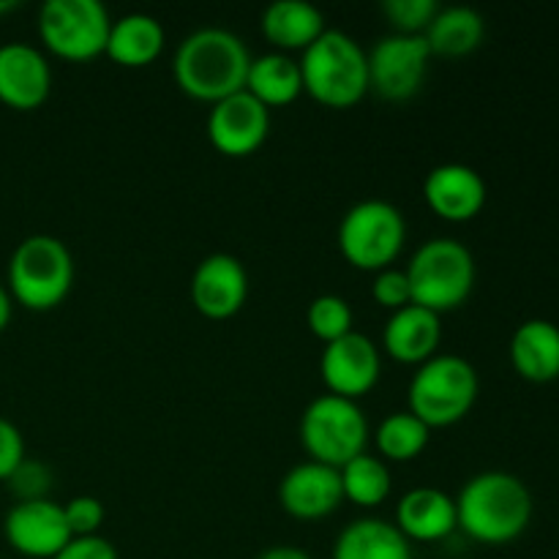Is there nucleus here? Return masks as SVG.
I'll use <instances>...</instances> for the list:
<instances>
[{
	"mask_svg": "<svg viewBox=\"0 0 559 559\" xmlns=\"http://www.w3.org/2000/svg\"><path fill=\"white\" fill-rule=\"evenodd\" d=\"M306 322H309V331L325 344L336 342V338L355 331L353 306H349L347 298L333 293L317 295V298L311 300L309 311H306Z\"/></svg>",
	"mask_w": 559,
	"mask_h": 559,
	"instance_id": "obj_28",
	"label": "nucleus"
},
{
	"mask_svg": "<svg viewBox=\"0 0 559 559\" xmlns=\"http://www.w3.org/2000/svg\"><path fill=\"white\" fill-rule=\"evenodd\" d=\"M3 535L11 549L31 559H52L69 544L71 535L66 524L63 506L47 500L14 502L3 519Z\"/></svg>",
	"mask_w": 559,
	"mask_h": 559,
	"instance_id": "obj_13",
	"label": "nucleus"
},
{
	"mask_svg": "<svg viewBox=\"0 0 559 559\" xmlns=\"http://www.w3.org/2000/svg\"><path fill=\"white\" fill-rule=\"evenodd\" d=\"M246 91L257 102L265 104L267 109L287 107L304 93V76H300L298 60L284 52H265L260 58H251Z\"/></svg>",
	"mask_w": 559,
	"mask_h": 559,
	"instance_id": "obj_25",
	"label": "nucleus"
},
{
	"mask_svg": "<svg viewBox=\"0 0 559 559\" xmlns=\"http://www.w3.org/2000/svg\"><path fill=\"white\" fill-rule=\"evenodd\" d=\"M437 11H440L437 0H385L382 3V14L391 20L396 33H407V36H424Z\"/></svg>",
	"mask_w": 559,
	"mask_h": 559,
	"instance_id": "obj_29",
	"label": "nucleus"
},
{
	"mask_svg": "<svg viewBox=\"0 0 559 559\" xmlns=\"http://www.w3.org/2000/svg\"><path fill=\"white\" fill-rule=\"evenodd\" d=\"M304 91L331 109L355 107L369 91V55L344 31L328 27L300 52Z\"/></svg>",
	"mask_w": 559,
	"mask_h": 559,
	"instance_id": "obj_3",
	"label": "nucleus"
},
{
	"mask_svg": "<svg viewBox=\"0 0 559 559\" xmlns=\"http://www.w3.org/2000/svg\"><path fill=\"white\" fill-rule=\"evenodd\" d=\"M249 298V273L227 251L207 254L191 273V304L207 320H229Z\"/></svg>",
	"mask_w": 559,
	"mask_h": 559,
	"instance_id": "obj_14",
	"label": "nucleus"
},
{
	"mask_svg": "<svg viewBox=\"0 0 559 559\" xmlns=\"http://www.w3.org/2000/svg\"><path fill=\"white\" fill-rule=\"evenodd\" d=\"M5 484H9L16 502L47 500L49 489H52V473H49V467L44 462H33V459L25 456V462L11 473V478Z\"/></svg>",
	"mask_w": 559,
	"mask_h": 559,
	"instance_id": "obj_30",
	"label": "nucleus"
},
{
	"mask_svg": "<svg viewBox=\"0 0 559 559\" xmlns=\"http://www.w3.org/2000/svg\"><path fill=\"white\" fill-rule=\"evenodd\" d=\"M257 559H314L309 551L298 549V546H271V549L262 551Z\"/></svg>",
	"mask_w": 559,
	"mask_h": 559,
	"instance_id": "obj_35",
	"label": "nucleus"
},
{
	"mask_svg": "<svg viewBox=\"0 0 559 559\" xmlns=\"http://www.w3.org/2000/svg\"><path fill=\"white\" fill-rule=\"evenodd\" d=\"M52 559H118V551L102 535H87V538H71Z\"/></svg>",
	"mask_w": 559,
	"mask_h": 559,
	"instance_id": "obj_34",
	"label": "nucleus"
},
{
	"mask_svg": "<svg viewBox=\"0 0 559 559\" xmlns=\"http://www.w3.org/2000/svg\"><path fill=\"white\" fill-rule=\"evenodd\" d=\"M382 358L377 344L364 333L353 331L336 342L325 344L320 358V374L328 393L358 402L380 380Z\"/></svg>",
	"mask_w": 559,
	"mask_h": 559,
	"instance_id": "obj_12",
	"label": "nucleus"
},
{
	"mask_svg": "<svg viewBox=\"0 0 559 559\" xmlns=\"http://www.w3.org/2000/svg\"><path fill=\"white\" fill-rule=\"evenodd\" d=\"M431 429L407 409V413H391L374 431L377 451L388 462H413L429 445Z\"/></svg>",
	"mask_w": 559,
	"mask_h": 559,
	"instance_id": "obj_27",
	"label": "nucleus"
},
{
	"mask_svg": "<svg viewBox=\"0 0 559 559\" xmlns=\"http://www.w3.org/2000/svg\"><path fill=\"white\" fill-rule=\"evenodd\" d=\"M480 380L462 355H435L418 366L409 382V413L429 429H445L469 415L478 402Z\"/></svg>",
	"mask_w": 559,
	"mask_h": 559,
	"instance_id": "obj_6",
	"label": "nucleus"
},
{
	"mask_svg": "<svg viewBox=\"0 0 559 559\" xmlns=\"http://www.w3.org/2000/svg\"><path fill=\"white\" fill-rule=\"evenodd\" d=\"M442 338V320L418 304L391 311L382 328V347L399 364H426L435 358Z\"/></svg>",
	"mask_w": 559,
	"mask_h": 559,
	"instance_id": "obj_19",
	"label": "nucleus"
},
{
	"mask_svg": "<svg viewBox=\"0 0 559 559\" xmlns=\"http://www.w3.org/2000/svg\"><path fill=\"white\" fill-rule=\"evenodd\" d=\"M52 91V69L47 55L27 41L0 44V102L20 112H31L47 102Z\"/></svg>",
	"mask_w": 559,
	"mask_h": 559,
	"instance_id": "obj_15",
	"label": "nucleus"
},
{
	"mask_svg": "<svg viewBox=\"0 0 559 559\" xmlns=\"http://www.w3.org/2000/svg\"><path fill=\"white\" fill-rule=\"evenodd\" d=\"M22 462H25V437L9 418H0V480H9Z\"/></svg>",
	"mask_w": 559,
	"mask_h": 559,
	"instance_id": "obj_33",
	"label": "nucleus"
},
{
	"mask_svg": "<svg viewBox=\"0 0 559 559\" xmlns=\"http://www.w3.org/2000/svg\"><path fill=\"white\" fill-rule=\"evenodd\" d=\"M459 530L486 546L516 540L533 522V495L522 478L502 469L478 473L456 497Z\"/></svg>",
	"mask_w": 559,
	"mask_h": 559,
	"instance_id": "obj_2",
	"label": "nucleus"
},
{
	"mask_svg": "<svg viewBox=\"0 0 559 559\" xmlns=\"http://www.w3.org/2000/svg\"><path fill=\"white\" fill-rule=\"evenodd\" d=\"M11 314H14V298H11L9 287H3V284H0V333L9 328Z\"/></svg>",
	"mask_w": 559,
	"mask_h": 559,
	"instance_id": "obj_36",
	"label": "nucleus"
},
{
	"mask_svg": "<svg viewBox=\"0 0 559 559\" xmlns=\"http://www.w3.org/2000/svg\"><path fill=\"white\" fill-rule=\"evenodd\" d=\"M371 295H374L377 304L388 311H399L404 306L413 304V293H409V278L407 273L399 271V267H385L374 276L371 284Z\"/></svg>",
	"mask_w": 559,
	"mask_h": 559,
	"instance_id": "obj_32",
	"label": "nucleus"
},
{
	"mask_svg": "<svg viewBox=\"0 0 559 559\" xmlns=\"http://www.w3.org/2000/svg\"><path fill=\"white\" fill-rule=\"evenodd\" d=\"M369 55V91L388 102L413 98L429 74L431 49L424 36L391 33L371 47Z\"/></svg>",
	"mask_w": 559,
	"mask_h": 559,
	"instance_id": "obj_10",
	"label": "nucleus"
},
{
	"mask_svg": "<svg viewBox=\"0 0 559 559\" xmlns=\"http://www.w3.org/2000/svg\"><path fill=\"white\" fill-rule=\"evenodd\" d=\"M393 524L409 544L413 540H418V544L445 540L453 530H459L456 500L442 489L418 486L399 500Z\"/></svg>",
	"mask_w": 559,
	"mask_h": 559,
	"instance_id": "obj_18",
	"label": "nucleus"
},
{
	"mask_svg": "<svg viewBox=\"0 0 559 559\" xmlns=\"http://www.w3.org/2000/svg\"><path fill=\"white\" fill-rule=\"evenodd\" d=\"M486 180L469 164L448 162L431 169L424 180V200L445 222H469L486 205Z\"/></svg>",
	"mask_w": 559,
	"mask_h": 559,
	"instance_id": "obj_17",
	"label": "nucleus"
},
{
	"mask_svg": "<svg viewBox=\"0 0 559 559\" xmlns=\"http://www.w3.org/2000/svg\"><path fill=\"white\" fill-rule=\"evenodd\" d=\"M333 559H413V544L385 519H355L338 533Z\"/></svg>",
	"mask_w": 559,
	"mask_h": 559,
	"instance_id": "obj_23",
	"label": "nucleus"
},
{
	"mask_svg": "<svg viewBox=\"0 0 559 559\" xmlns=\"http://www.w3.org/2000/svg\"><path fill=\"white\" fill-rule=\"evenodd\" d=\"M484 16H480V11L469 9V5L440 9L424 31L431 55H442V58H462V55L475 52L484 44Z\"/></svg>",
	"mask_w": 559,
	"mask_h": 559,
	"instance_id": "obj_24",
	"label": "nucleus"
},
{
	"mask_svg": "<svg viewBox=\"0 0 559 559\" xmlns=\"http://www.w3.org/2000/svg\"><path fill=\"white\" fill-rule=\"evenodd\" d=\"M267 131H271V109L257 102L249 91L222 98L207 115V140L224 156H251L267 140Z\"/></svg>",
	"mask_w": 559,
	"mask_h": 559,
	"instance_id": "obj_11",
	"label": "nucleus"
},
{
	"mask_svg": "<svg viewBox=\"0 0 559 559\" xmlns=\"http://www.w3.org/2000/svg\"><path fill=\"white\" fill-rule=\"evenodd\" d=\"M66 524H69L71 535L74 538H87V535H98L104 519H107V511H104L102 500L91 495H80L74 500H69L63 506Z\"/></svg>",
	"mask_w": 559,
	"mask_h": 559,
	"instance_id": "obj_31",
	"label": "nucleus"
},
{
	"mask_svg": "<svg viewBox=\"0 0 559 559\" xmlns=\"http://www.w3.org/2000/svg\"><path fill=\"white\" fill-rule=\"evenodd\" d=\"M338 473H342L344 500L355 502L358 508H377L391 495V469L385 459L360 453Z\"/></svg>",
	"mask_w": 559,
	"mask_h": 559,
	"instance_id": "obj_26",
	"label": "nucleus"
},
{
	"mask_svg": "<svg viewBox=\"0 0 559 559\" xmlns=\"http://www.w3.org/2000/svg\"><path fill=\"white\" fill-rule=\"evenodd\" d=\"M249 66L251 52L243 38L224 27H200L175 49L173 74L186 96L216 104L246 91Z\"/></svg>",
	"mask_w": 559,
	"mask_h": 559,
	"instance_id": "obj_1",
	"label": "nucleus"
},
{
	"mask_svg": "<svg viewBox=\"0 0 559 559\" xmlns=\"http://www.w3.org/2000/svg\"><path fill=\"white\" fill-rule=\"evenodd\" d=\"M74 284V257L55 235H31L9 260V293L31 311L63 304Z\"/></svg>",
	"mask_w": 559,
	"mask_h": 559,
	"instance_id": "obj_5",
	"label": "nucleus"
},
{
	"mask_svg": "<svg viewBox=\"0 0 559 559\" xmlns=\"http://www.w3.org/2000/svg\"><path fill=\"white\" fill-rule=\"evenodd\" d=\"M109 11L98 0H47L38 11L44 47L63 60H93L104 55Z\"/></svg>",
	"mask_w": 559,
	"mask_h": 559,
	"instance_id": "obj_9",
	"label": "nucleus"
},
{
	"mask_svg": "<svg viewBox=\"0 0 559 559\" xmlns=\"http://www.w3.org/2000/svg\"><path fill=\"white\" fill-rule=\"evenodd\" d=\"M164 41H167V33H164L162 22L151 14L134 11V14L112 20L104 55L126 69H140L162 55Z\"/></svg>",
	"mask_w": 559,
	"mask_h": 559,
	"instance_id": "obj_22",
	"label": "nucleus"
},
{
	"mask_svg": "<svg viewBox=\"0 0 559 559\" xmlns=\"http://www.w3.org/2000/svg\"><path fill=\"white\" fill-rule=\"evenodd\" d=\"M407 243V222L388 200H364L344 213L338 224V249L358 271H385Z\"/></svg>",
	"mask_w": 559,
	"mask_h": 559,
	"instance_id": "obj_8",
	"label": "nucleus"
},
{
	"mask_svg": "<svg viewBox=\"0 0 559 559\" xmlns=\"http://www.w3.org/2000/svg\"><path fill=\"white\" fill-rule=\"evenodd\" d=\"M511 364L527 382L559 377V328L551 320H527L511 336Z\"/></svg>",
	"mask_w": 559,
	"mask_h": 559,
	"instance_id": "obj_20",
	"label": "nucleus"
},
{
	"mask_svg": "<svg viewBox=\"0 0 559 559\" xmlns=\"http://www.w3.org/2000/svg\"><path fill=\"white\" fill-rule=\"evenodd\" d=\"M325 31V14L309 0H276L262 14L265 38L287 52H304Z\"/></svg>",
	"mask_w": 559,
	"mask_h": 559,
	"instance_id": "obj_21",
	"label": "nucleus"
},
{
	"mask_svg": "<svg viewBox=\"0 0 559 559\" xmlns=\"http://www.w3.org/2000/svg\"><path fill=\"white\" fill-rule=\"evenodd\" d=\"M342 473L320 462H300L278 484V502L300 522L325 519L342 506Z\"/></svg>",
	"mask_w": 559,
	"mask_h": 559,
	"instance_id": "obj_16",
	"label": "nucleus"
},
{
	"mask_svg": "<svg viewBox=\"0 0 559 559\" xmlns=\"http://www.w3.org/2000/svg\"><path fill=\"white\" fill-rule=\"evenodd\" d=\"M404 273L409 278L413 304L440 317L467 304L478 276L473 251L453 238H431L420 243Z\"/></svg>",
	"mask_w": 559,
	"mask_h": 559,
	"instance_id": "obj_4",
	"label": "nucleus"
},
{
	"mask_svg": "<svg viewBox=\"0 0 559 559\" xmlns=\"http://www.w3.org/2000/svg\"><path fill=\"white\" fill-rule=\"evenodd\" d=\"M16 0H0V14H9V11H14L16 9Z\"/></svg>",
	"mask_w": 559,
	"mask_h": 559,
	"instance_id": "obj_37",
	"label": "nucleus"
},
{
	"mask_svg": "<svg viewBox=\"0 0 559 559\" xmlns=\"http://www.w3.org/2000/svg\"><path fill=\"white\" fill-rule=\"evenodd\" d=\"M300 442L311 462L342 469L355 456L366 453L369 418L353 399L322 393L300 415Z\"/></svg>",
	"mask_w": 559,
	"mask_h": 559,
	"instance_id": "obj_7",
	"label": "nucleus"
}]
</instances>
